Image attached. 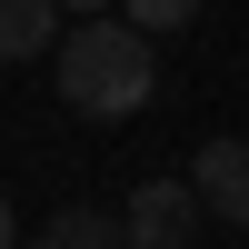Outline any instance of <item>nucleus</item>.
Returning a JSON list of instances; mask_svg holds the SVG:
<instances>
[{
  "label": "nucleus",
  "mask_w": 249,
  "mask_h": 249,
  "mask_svg": "<svg viewBox=\"0 0 249 249\" xmlns=\"http://www.w3.org/2000/svg\"><path fill=\"white\" fill-rule=\"evenodd\" d=\"M40 249H50V239H40Z\"/></svg>",
  "instance_id": "9"
},
{
  "label": "nucleus",
  "mask_w": 249,
  "mask_h": 249,
  "mask_svg": "<svg viewBox=\"0 0 249 249\" xmlns=\"http://www.w3.org/2000/svg\"><path fill=\"white\" fill-rule=\"evenodd\" d=\"M199 210L230 219V230H249V140H199V170H190Z\"/></svg>",
  "instance_id": "3"
},
{
  "label": "nucleus",
  "mask_w": 249,
  "mask_h": 249,
  "mask_svg": "<svg viewBox=\"0 0 249 249\" xmlns=\"http://www.w3.org/2000/svg\"><path fill=\"white\" fill-rule=\"evenodd\" d=\"M50 70H60V100H70L80 120H140V110H150V90H160V50H150V30H130L120 10L60 30Z\"/></svg>",
  "instance_id": "1"
},
{
  "label": "nucleus",
  "mask_w": 249,
  "mask_h": 249,
  "mask_svg": "<svg viewBox=\"0 0 249 249\" xmlns=\"http://www.w3.org/2000/svg\"><path fill=\"white\" fill-rule=\"evenodd\" d=\"M40 239H50V249H130L120 210H60V219H50Z\"/></svg>",
  "instance_id": "5"
},
{
  "label": "nucleus",
  "mask_w": 249,
  "mask_h": 249,
  "mask_svg": "<svg viewBox=\"0 0 249 249\" xmlns=\"http://www.w3.org/2000/svg\"><path fill=\"white\" fill-rule=\"evenodd\" d=\"M120 230H130V249H190L199 190H190V179H140V190L120 199Z\"/></svg>",
  "instance_id": "2"
},
{
  "label": "nucleus",
  "mask_w": 249,
  "mask_h": 249,
  "mask_svg": "<svg viewBox=\"0 0 249 249\" xmlns=\"http://www.w3.org/2000/svg\"><path fill=\"white\" fill-rule=\"evenodd\" d=\"M60 0H0V60H40V50H60Z\"/></svg>",
  "instance_id": "4"
},
{
  "label": "nucleus",
  "mask_w": 249,
  "mask_h": 249,
  "mask_svg": "<svg viewBox=\"0 0 249 249\" xmlns=\"http://www.w3.org/2000/svg\"><path fill=\"white\" fill-rule=\"evenodd\" d=\"M0 249H20V230H10V199H0Z\"/></svg>",
  "instance_id": "8"
},
{
  "label": "nucleus",
  "mask_w": 249,
  "mask_h": 249,
  "mask_svg": "<svg viewBox=\"0 0 249 249\" xmlns=\"http://www.w3.org/2000/svg\"><path fill=\"white\" fill-rule=\"evenodd\" d=\"M120 20L150 30V40H170V30H190V20H199V0H120Z\"/></svg>",
  "instance_id": "6"
},
{
  "label": "nucleus",
  "mask_w": 249,
  "mask_h": 249,
  "mask_svg": "<svg viewBox=\"0 0 249 249\" xmlns=\"http://www.w3.org/2000/svg\"><path fill=\"white\" fill-rule=\"evenodd\" d=\"M60 10H70V20H110L120 0H60Z\"/></svg>",
  "instance_id": "7"
}]
</instances>
